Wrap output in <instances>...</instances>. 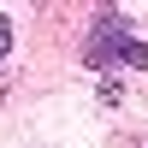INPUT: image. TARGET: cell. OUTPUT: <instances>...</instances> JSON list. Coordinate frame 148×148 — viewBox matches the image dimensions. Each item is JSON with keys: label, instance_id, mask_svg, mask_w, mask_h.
<instances>
[{"label": "cell", "instance_id": "1", "mask_svg": "<svg viewBox=\"0 0 148 148\" xmlns=\"http://www.w3.org/2000/svg\"><path fill=\"white\" fill-rule=\"evenodd\" d=\"M89 65H130V71H148V42L130 36L119 18H107L89 42Z\"/></svg>", "mask_w": 148, "mask_h": 148}, {"label": "cell", "instance_id": "2", "mask_svg": "<svg viewBox=\"0 0 148 148\" xmlns=\"http://www.w3.org/2000/svg\"><path fill=\"white\" fill-rule=\"evenodd\" d=\"M6 47H12V24L0 18V59H6Z\"/></svg>", "mask_w": 148, "mask_h": 148}]
</instances>
